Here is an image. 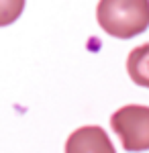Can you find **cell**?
I'll list each match as a JSON object with an SVG mask.
<instances>
[{
  "instance_id": "6da1fadb",
  "label": "cell",
  "mask_w": 149,
  "mask_h": 153,
  "mask_svg": "<svg viewBox=\"0 0 149 153\" xmlns=\"http://www.w3.org/2000/svg\"><path fill=\"white\" fill-rule=\"evenodd\" d=\"M96 19L104 33L131 39L149 29V0H100Z\"/></svg>"
},
{
  "instance_id": "7a4b0ae2",
  "label": "cell",
  "mask_w": 149,
  "mask_h": 153,
  "mask_svg": "<svg viewBox=\"0 0 149 153\" xmlns=\"http://www.w3.org/2000/svg\"><path fill=\"white\" fill-rule=\"evenodd\" d=\"M110 127L127 151L149 149V106L127 104L110 117Z\"/></svg>"
},
{
  "instance_id": "3957f363",
  "label": "cell",
  "mask_w": 149,
  "mask_h": 153,
  "mask_svg": "<svg viewBox=\"0 0 149 153\" xmlns=\"http://www.w3.org/2000/svg\"><path fill=\"white\" fill-rule=\"evenodd\" d=\"M66 153H116L106 131L96 125L80 127L66 141Z\"/></svg>"
},
{
  "instance_id": "277c9868",
  "label": "cell",
  "mask_w": 149,
  "mask_h": 153,
  "mask_svg": "<svg viewBox=\"0 0 149 153\" xmlns=\"http://www.w3.org/2000/svg\"><path fill=\"white\" fill-rule=\"evenodd\" d=\"M127 71L135 84L149 88V43H143L129 53Z\"/></svg>"
},
{
  "instance_id": "5b68a950",
  "label": "cell",
  "mask_w": 149,
  "mask_h": 153,
  "mask_svg": "<svg viewBox=\"0 0 149 153\" xmlns=\"http://www.w3.org/2000/svg\"><path fill=\"white\" fill-rule=\"evenodd\" d=\"M25 8V0H0V27L12 25Z\"/></svg>"
}]
</instances>
